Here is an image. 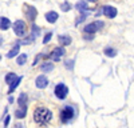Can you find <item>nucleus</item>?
Listing matches in <instances>:
<instances>
[{"label":"nucleus","instance_id":"nucleus-3","mask_svg":"<svg viewBox=\"0 0 134 128\" xmlns=\"http://www.w3.org/2000/svg\"><path fill=\"white\" fill-rule=\"evenodd\" d=\"M103 21H93V23H88V24H86L85 25V28H83V32L85 34H88V35H93V34H95V32H98L100 28H103Z\"/></svg>","mask_w":134,"mask_h":128},{"label":"nucleus","instance_id":"nucleus-30","mask_svg":"<svg viewBox=\"0 0 134 128\" xmlns=\"http://www.w3.org/2000/svg\"><path fill=\"white\" fill-rule=\"evenodd\" d=\"M15 128H23V127H21V124H16V125H15Z\"/></svg>","mask_w":134,"mask_h":128},{"label":"nucleus","instance_id":"nucleus-12","mask_svg":"<svg viewBox=\"0 0 134 128\" xmlns=\"http://www.w3.org/2000/svg\"><path fill=\"white\" fill-rule=\"evenodd\" d=\"M59 19V15L55 12V11H50V12L46 14V20L48 21V23H57V20Z\"/></svg>","mask_w":134,"mask_h":128},{"label":"nucleus","instance_id":"nucleus-19","mask_svg":"<svg viewBox=\"0 0 134 128\" xmlns=\"http://www.w3.org/2000/svg\"><path fill=\"white\" fill-rule=\"evenodd\" d=\"M40 69H42V72H46V73H47V72H51V71L54 69V64L46 61V63H43V64H42Z\"/></svg>","mask_w":134,"mask_h":128},{"label":"nucleus","instance_id":"nucleus-9","mask_svg":"<svg viewBox=\"0 0 134 128\" xmlns=\"http://www.w3.org/2000/svg\"><path fill=\"white\" fill-rule=\"evenodd\" d=\"M35 84H36V87H38L39 89L46 88L47 85H48V79H47V76H44V75H40V76H38L36 80H35Z\"/></svg>","mask_w":134,"mask_h":128},{"label":"nucleus","instance_id":"nucleus-10","mask_svg":"<svg viewBox=\"0 0 134 128\" xmlns=\"http://www.w3.org/2000/svg\"><path fill=\"white\" fill-rule=\"evenodd\" d=\"M58 41H59V46L66 47V46H70L72 40H71L70 36H67V35H59L58 36Z\"/></svg>","mask_w":134,"mask_h":128},{"label":"nucleus","instance_id":"nucleus-14","mask_svg":"<svg viewBox=\"0 0 134 128\" xmlns=\"http://www.w3.org/2000/svg\"><path fill=\"white\" fill-rule=\"evenodd\" d=\"M19 49H20V44H19V43H16V44L9 49V52L7 53V57L8 59H12L14 56H16L18 53H19Z\"/></svg>","mask_w":134,"mask_h":128},{"label":"nucleus","instance_id":"nucleus-18","mask_svg":"<svg viewBox=\"0 0 134 128\" xmlns=\"http://www.w3.org/2000/svg\"><path fill=\"white\" fill-rule=\"evenodd\" d=\"M27 93H20V96H19V99H18V104H19V107H27Z\"/></svg>","mask_w":134,"mask_h":128},{"label":"nucleus","instance_id":"nucleus-15","mask_svg":"<svg viewBox=\"0 0 134 128\" xmlns=\"http://www.w3.org/2000/svg\"><path fill=\"white\" fill-rule=\"evenodd\" d=\"M21 78H23V76H18V78H16V79H15V80H14L12 83L9 84V88H8V93H12V92H14V91H15V89L18 88V85H19V84H20V81H21Z\"/></svg>","mask_w":134,"mask_h":128},{"label":"nucleus","instance_id":"nucleus-7","mask_svg":"<svg viewBox=\"0 0 134 128\" xmlns=\"http://www.w3.org/2000/svg\"><path fill=\"white\" fill-rule=\"evenodd\" d=\"M54 61H59L60 59H62V56H64V47H62V46H59V47H55L52 51H51V53L48 55Z\"/></svg>","mask_w":134,"mask_h":128},{"label":"nucleus","instance_id":"nucleus-26","mask_svg":"<svg viewBox=\"0 0 134 128\" xmlns=\"http://www.w3.org/2000/svg\"><path fill=\"white\" fill-rule=\"evenodd\" d=\"M66 67L69 68V69H72V67H74V61H72V60H67V61H66Z\"/></svg>","mask_w":134,"mask_h":128},{"label":"nucleus","instance_id":"nucleus-13","mask_svg":"<svg viewBox=\"0 0 134 128\" xmlns=\"http://www.w3.org/2000/svg\"><path fill=\"white\" fill-rule=\"evenodd\" d=\"M75 7H76V9L79 11L81 14H83V12H88V11H90V8H88V4H87L86 2H83V0L78 2Z\"/></svg>","mask_w":134,"mask_h":128},{"label":"nucleus","instance_id":"nucleus-8","mask_svg":"<svg viewBox=\"0 0 134 128\" xmlns=\"http://www.w3.org/2000/svg\"><path fill=\"white\" fill-rule=\"evenodd\" d=\"M118 14V11L115 7H111V5H103L102 7V15H105L109 19H114Z\"/></svg>","mask_w":134,"mask_h":128},{"label":"nucleus","instance_id":"nucleus-17","mask_svg":"<svg viewBox=\"0 0 134 128\" xmlns=\"http://www.w3.org/2000/svg\"><path fill=\"white\" fill-rule=\"evenodd\" d=\"M26 115H27V107H20L15 112V116L18 119H23V117H26Z\"/></svg>","mask_w":134,"mask_h":128},{"label":"nucleus","instance_id":"nucleus-25","mask_svg":"<svg viewBox=\"0 0 134 128\" xmlns=\"http://www.w3.org/2000/svg\"><path fill=\"white\" fill-rule=\"evenodd\" d=\"M60 8H62V11H70V9H71V5H70L69 3H63V4L60 5Z\"/></svg>","mask_w":134,"mask_h":128},{"label":"nucleus","instance_id":"nucleus-27","mask_svg":"<svg viewBox=\"0 0 134 128\" xmlns=\"http://www.w3.org/2000/svg\"><path fill=\"white\" fill-rule=\"evenodd\" d=\"M9 120H11V117H9V116H5V119H4V127H8Z\"/></svg>","mask_w":134,"mask_h":128},{"label":"nucleus","instance_id":"nucleus-31","mask_svg":"<svg viewBox=\"0 0 134 128\" xmlns=\"http://www.w3.org/2000/svg\"><path fill=\"white\" fill-rule=\"evenodd\" d=\"M87 2H91V3H95V2H98V0H87Z\"/></svg>","mask_w":134,"mask_h":128},{"label":"nucleus","instance_id":"nucleus-11","mask_svg":"<svg viewBox=\"0 0 134 128\" xmlns=\"http://www.w3.org/2000/svg\"><path fill=\"white\" fill-rule=\"evenodd\" d=\"M11 21L8 17H4V16H0V29L2 31H7L8 28H11Z\"/></svg>","mask_w":134,"mask_h":128},{"label":"nucleus","instance_id":"nucleus-2","mask_svg":"<svg viewBox=\"0 0 134 128\" xmlns=\"http://www.w3.org/2000/svg\"><path fill=\"white\" fill-rule=\"evenodd\" d=\"M60 121L62 123H69V121H71L72 119H74V116H75V110H74V107H71V105H66L64 108L60 111Z\"/></svg>","mask_w":134,"mask_h":128},{"label":"nucleus","instance_id":"nucleus-28","mask_svg":"<svg viewBox=\"0 0 134 128\" xmlns=\"http://www.w3.org/2000/svg\"><path fill=\"white\" fill-rule=\"evenodd\" d=\"M42 57H43V55H38V57H36L35 60H34V63H32V64H34V66H35V64H38V61H39V60H40Z\"/></svg>","mask_w":134,"mask_h":128},{"label":"nucleus","instance_id":"nucleus-22","mask_svg":"<svg viewBox=\"0 0 134 128\" xmlns=\"http://www.w3.org/2000/svg\"><path fill=\"white\" fill-rule=\"evenodd\" d=\"M27 55H26V53H21V55H19L18 56V59H16V63L19 64V66H23V64L27 61Z\"/></svg>","mask_w":134,"mask_h":128},{"label":"nucleus","instance_id":"nucleus-21","mask_svg":"<svg viewBox=\"0 0 134 128\" xmlns=\"http://www.w3.org/2000/svg\"><path fill=\"white\" fill-rule=\"evenodd\" d=\"M16 78H18V76H16V73L9 72V73H7V75H5V83H7V84H11V83H12Z\"/></svg>","mask_w":134,"mask_h":128},{"label":"nucleus","instance_id":"nucleus-1","mask_svg":"<svg viewBox=\"0 0 134 128\" xmlns=\"http://www.w3.org/2000/svg\"><path fill=\"white\" fill-rule=\"evenodd\" d=\"M52 119V112L46 107H38L34 111V120L38 125H47Z\"/></svg>","mask_w":134,"mask_h":128},{"label":"nucleus","instance_id":"nucleus-20","mask_svg":"<svg viewBox=\"0 0 134 128\" xmlns=\"http://www.w3.org/2000/svg\"><path fill=\"white\" fill-rule=\"evenodd\" d=\"M103 52H105V55H106L107 57H114V56H117V49L111 48V47L105 48V49H103Z\"/></svg>","mask_w":134,"mask_h":128},{"label":"nucleus","instance_id":"nucleus-6","mask_svg":"<svg viewBox=\"0 0 134 128\" xmlns=\"http://www.w3.org/2000/svg\"><path fill=\"white\" fill-rule=\"evenodd\" d=\"M23 9H24V14H26V17L28 21H35L36 16H38V11L35 7L32 5H28V4H24L23 5Z\"/></svg>","mask_w":134,"mask_h":128},{"label":"nucleus","instance_id":"nucleus-16","mask_svg":"<svg viewBox=\"0 0 134 128\" xmlns=\"http://www.w3.org/2000/svg\"><path fill=\"white\" fill-rule=\"evenodd\" d=\"M39 35H40V28H39L36 24H32V25H31V37L35 40Z\"/></svg>","mask_w":134,"mask_h":128},{"label":"nucleus","instance_id":"nucleus-5","mask_svg":"<svg viewBox=\"0 0 134 128\" xmlns=\"http://www.w3.org/2000/svg\"><path fill=\"white\" fill-rule=\"evenodd\" d=\"M54 92H55V96H57L59 100H63L66 96H67V93H69V88H67L66 84L59 83V84H57V87H55Z\"/></svg>","mask_w":134,"mask_h":128},{"label":"nucleus","instance_id":"nucleus-24","mask_svg":"<svg viewBox=\"0 0 134 128\" xmlns=\"http://www.w3.org/2000/svg\"><path fill=\"white\" fill-rule=\"evenodd\" d=\"M51 37H52V32H47L46 36L43 37V44H47V43L51 40Z\"/></svg>","mask_w":134,"mask_h":128},{"label":"nucleus","instance_id":"nucleus-4","mask_svg":"<svg viewBox=\"0 0 134 128\" xmlns=\"http://www.w3.org/2000/svg\"><path fill=\"white\" fill-rule=\"evenodd\" d=\"M14 32H15L19 37L26 36L27 27H26V23H24L23 20H16L15 23H14Z\"/></svg>","mask_w":134,"mask_h":128},{"label":"nucleus","instance_id":"nucleus-29","mask_svg":"<svg viewBox=\"0 0 134 128\" xmlns=\"http://www.w3.org/2000/svg\"><path fill=\"white\" fill-rule=\"evenodd\" d=\"M8 101L9 103H14V98H12V96H9V98H8Z\"/></svg>","mask_w":134,"mask_h":128},{"label":"nucleus","instance_id":"nucleus-23","mask_svg":"<svg viewBox=\"0 0 134 128\" xmlns=\"http://www.w3.org/2000/svg\"><path fill=\"white\" fill-rule=\"evenodd\" d=\"M87 12H83V14H81V16L79 17H78L76 20H75V25H78V24H81L82 23V21H85L86 20V17H87Z\"/></svg>","mask_w":134,"mask_h":128}]
</instances>
